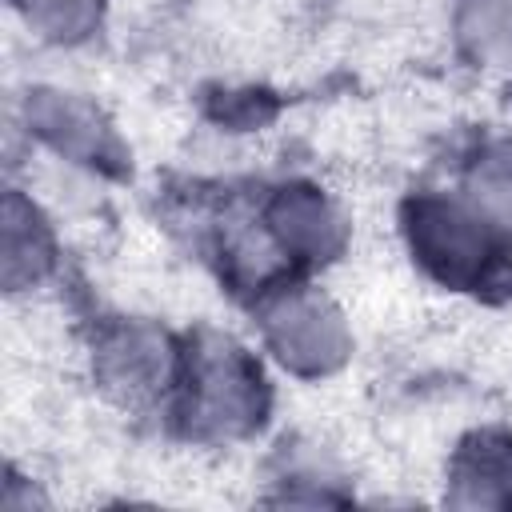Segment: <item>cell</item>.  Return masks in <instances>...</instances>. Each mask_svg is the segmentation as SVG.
<instances>
[{
  "instance_id": "ba28073f",
  "label": "cell",
  "mask_w": 512,
  "mask_h": 512,
  "mask_svg": "<svg viewBox=\"0 0 512 512\" xmlns=\"http://www.w3.org/2000/svg\"><path fill=\"white\" fill-rule=\"evenodd\" d=\"M468 204L496 228H512V144H492L468 168Z\"/></svg>"
},
{
  "instance_id": "9c48e42d",
  "label": "cell",
  "mask_w": 512,
  "mask_h": 512,
  "mask_svg": "<svg viewBox=\"0 0 512 512\" xmlns=\"http://www.w3.org/2000/svg\"><path fill=\"white\" fill-rule=\"evenodd\" d=\"M48 268V240L40 220L28 212V220H20V204L16 196L8 200V228H4V276L12 288H20L24 280H36Z\"/></svg>"
},
{
  "instance_id": "30bf717a",
  "label": "cell",
  "mask_w": 512,
  "mask_h": 512,
  "mask_svg": "<svg viewBox=\"0 0 512 512\" xmlns=\"http://www.w3.org/2000/svg\"><path fill=\"white\" fill-rule=\"evenodd\" d=\"M24 12H28V24L40 28V36L76 40L96 24L100 0H24Z\"/></svg>"
},
{
  "instance_id": "8992f818",
  "label": "cell",
  "mask_w": 512,
  "mask_h": 512,
  "mask_svg": "<svg viewBox=\"0 0 512 512\" xmlns=\"http://www.w3.org/2000/svg\"><path fill=\"white\" fill-rule=\"evenodd\" d=\"M104 376H108V384H116L128 396L152 392L168 376L164 344L144 328H120L104 344Z\"/></svg>"
},
{
  "instance_id": "3957f363",
  "label": "cell",
  "mask_w": 512,
  "mask_h": 512,
  "mask_svg": "<svg viewBox=\"0 0 512 512\" xmlns=\"http://www.w3.org/2000/svg\"><path fill=\"white\" fill-rule=\"evenodd\" d=\"M264 340L292 372H328L348 352L344 316L316 292H284L264 308Z\"/></svg>"
},
{
  "instance_id": "6da1fadb",
  "label": "cell",
  "mask_w": 512,
  "mask_h": 512,
  "mask_svg": "<svg viewBox=\"0 0 512 512\" xmlns=\"http://www.w3.org/2000/svg\"><path fill=\"white\" fill-rule=\"evenodd\" d=\"M492 220L472 204H456L444 196H424L408 212V240L420 264L444 284H476L488 276L496 260Z\"/></svg>"
},
{
  "instance_id": "7a4b0ae2",
  "label": "cell",
  "mask_w": 512,
  "mask_h": 512,
  "mask_svg": "<svg viewBox=\"0 0 512 512\" xmlns=\"http://www.w3.org/2000/svg\"><path fill=\"white\" fill-rule=\"evenodd\" d=\"M188 404L204 428L244 432L264 408L260 372L244 356V348L208 336L188 360Z\"/></svg>"
},
{
  "instance_id": "5b68a950",
  "label": "cell",
  "mask_w": 512,
  "mask_h": 512,
  "mask_svg": "<svg viewBox=\"0 0 512 512\" xmlns=\"http://www.w3.org/2000/svg\"><path fill=\"white\" fill-rule=\"evenodd\" d=\"M36 132L60 152V156H72V160H92V156H104V124L96 116L92 104L68 96V92H40L36 100Z\"/></svg>"
},
{
  "instance_id": "277c9868",
  "label": "cell",
  "mask_w": 512,
  "mask_h": 512,
  "mask_svg": "<svg viewBox=\"0 0 512 512\" xmlns=\"http://www.w3.org/2000/svg\"><path fill=\"white\" fill-rule=\"evenodd\" d=\"M340 224L344 220L332 208V200L320 196V188H308V184L280 188L276 200L264 212V228L284 248V256L292 252L296 260H324L328 252H336V244L344 236Z\"/></svg>"
},
{
  "instance_id": "52a82bcc",
  "label": "cell",
  "mask_w": 512,
  "mask_h": 512,
  "mask_svg": "<svg viewBox=\"0 0 512 512\" xmlns=\"http://www.w3.org/2000/svg\"><path fill=\"white\" fill-rule=\"evenodd\" d=\"M456 28L484 68H512V0H460Z\"/></svg>"
}]
</instances>
